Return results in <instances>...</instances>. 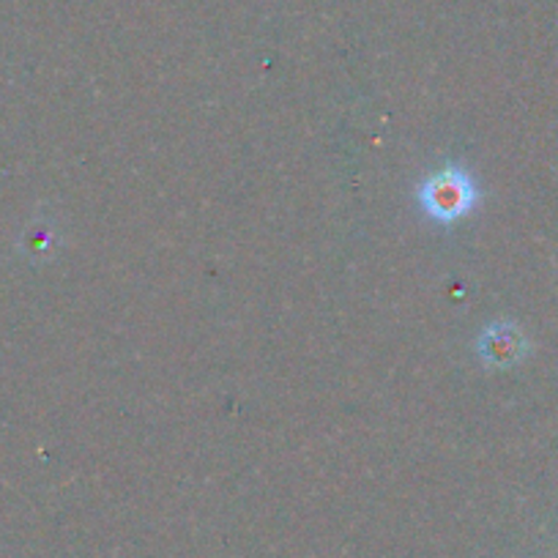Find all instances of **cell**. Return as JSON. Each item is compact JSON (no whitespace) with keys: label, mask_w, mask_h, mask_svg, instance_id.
Instances as JSON below:
<instances>
[{"label":"cell","mask_w":558,"mask_h":558,"mask_svg":"<svg viewBox=\"0 0 558 558\" xmlns=\"http://www.w3.org/2000/svg\"><path fill=\"white\" fill-rule=\"evenodd\" d=\"M418 203L436 222H458L476 206V184L465 170L444 168L418 186Z\"/></svg>","instance_id":"obj_1"},{"label":"cell","mask_w":558,"mask_h":558,"mask_svg":"<svg viewBox=\"0 0 558 558\" xmlns=\"http://www.w3.org/2000/svg\"><path fill=\"white\" fill-rule=\"evenodd\" d=\"M476 351L493 367H512L523 359L525 340L512 324H493L482 331Z\"/></svg>","instance_id":"obj_2"}]
</instances>
